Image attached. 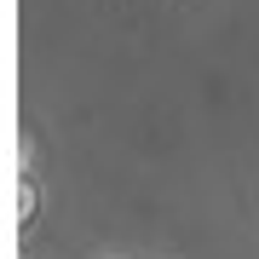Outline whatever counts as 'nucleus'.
I'll return each instance as SVG.
<instances>
[]
</instances>
